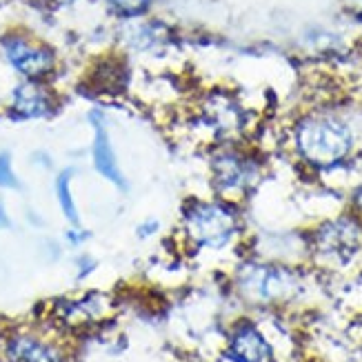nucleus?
I'll use <instances>...</instances> for the list:
<instances>
[{"instance_id":"12","label":"nucleus","mask_w":362,"mask_h":362,"mask_svg":"<svg viewBox=\"0 0 362 362\" xmlns=\"http://www.w3.org/2000/svg\"><path fill=\"white\" fill-rule=\"evenodd\" d=\"M112 313V300L105 293H85L76 300H65L58 311L62 325L71 329H81L105 320Z\"/></svg>"},{"instance_id":"3","label":"nucleus","mask_w":362,"mask_h":362,"mask_svg":"<svg viewBox=\"0 0 362 362\" xmlns=\"http://www.w3.org/2000/svg\"><path fill=\"white\" fill-rule=\"evenodd\" d=\"M0 54L21 81L52 83L60 69V58L54 45L31 34L29 29H7L0 36Z\"/></svg>"},{"instance_id":"15","label":"nucleus","mask_w":362,"mask_h":362,"mask_svg":"<svg viewBox=\"0 0 362 362\" xmlns=\"http://www.w3.org/2000/svg\"><path fill=\"white\" fill-rule=\"evenodd\" d=\"M71 180H74V169H62L56 176V200L60 211L65 214V218L71 225H78V207H76V198H74V189H71Z\"/></svg>"},{"instance_id":"1","label":"nucleus","mask_w":362,"mask_h":362,"mask_svg":"<svg viewBox=\"0 0 362 362\" xmlns=\"http://www.w3.org/2000/svg\"><path fill=\"white\" fill-rule=\"evenodd\" d=\"M298 156L316 169H334L349 158L356 147L351 124L332 112H313L298 120L293 129Z\"/></svg>"},{"instance_id":"6","label":"nucleus","mask_w":362,"mask_h":362,"mask_svg":"<svg viewBox=\"0 0 362 362\" xmlns=\"http://www.w3.org/2000/svg\"><path fill=\"white\" fill-rule=\"evenodd\" d=\"M60 107V98L52 83L38 81H18L11 91L7 109L16 120H49Z\"/></svg>"},{"instance_id":"17","label":"nucleus","mask_w":362,"mask_h":362,"mask_svg":"<svg viewBox=\"0 0 362 362\" xmlns=\"http://www.w3.org/2000/svg\"><path fill=\"white\" fill-rule=\"evenodd\" d=\"M158 229H160V223H158V220L149 218V220H145L143 225H138V235H140V238H149V235H153Z\"/></svg>"},{"instance_id":"2","label":"nucleus","mask_w":362,"mask_h":362,"mask_svg":"<svg viewBox=\"0 0 362 362\" xmlns=\"http://www.w3.org/2000/svg\"><path fill=\"white\" fill-rule=\"evenodd\" d=\"M238 229V214L227 200H189L182 207L180 231L196 249H225Z\"/></svg>"},{"instance_id":"14","label":"nucleus","mask_w":362,"mask_h":362,"mask_svg":"<svg viewBox=\"0 0 362 362\" xmlns=\"http://www.w3.org/2000/svg\"><path fill=\"white\" fill-rule=\"evenodd\" d=\"M153 3L156 0H103L105 9L122 23L147 18L153 9Z\"/></svg>"},{"instance_id":"16","label":"nucleus","mask_w":362,"mask_h":362,"mask_svg":"<svg viewBox=\"0 0 362 362\" xmlns=\"http://www.w3.org/2000/svg\"><path fill=\"white\" fill-rule=\"evenodd\" d=\"M18 178L13 174V165H11V156L7 151L0 153V187H16Z\"/></svg>"},{"instance_id":"11","label":"nucleus","mask_w":362,"mask_h":362,"mask_svg":"<svg viewBox=\"0 0 362 362\" xmlns=\"http://www.w3.org/2000/svg\"><path fill=\"white\" fill-rule=\"evenodd\" d=\"M227 354L233 362H274V347L249 320H243L231 329Z\"/></svg>"},{"instance_id":"5","label":"nucleus","mask_w":362,"mask_h":362,"mask_svg":"<svg viewBox=\"0 0 362 362\" xmlns=\"http://www.w3.org/2000/svg\"><path fill=\"white\" fill-rule=\"evenodd\" d=\"M209 178L214 192L231 202L233 198H240L256 187L260 178V165L249 153L223 147L211 156Z\"/></svg>"},{"instance_id":"18","label":"nucleus","mask_w":362,"mask_h":362,"mask_svg":"<svg viewBox=\"0 0 362 362\" xmlns=\"http://www.w3.org/2000/svg\"><path fill=\"white\" fill-rule=\"evenodd\" d=\"M42 3L49 5V7H71L78 3V0H42Z\"/></svg>"},{"instance_id":"10","label":"nucleus","mask_w":362,"mask_h":362,"mask_svg":"<svg viewBox=\"0 0 362 362\" xmlns=\"http://www.w3.org/2000/svg\"><path fill=\"white\" fill-rule=\"evenodd\" d=\"M9 362H67L65 349L54 338L38 332H16L5 342Z\"/></svg>"},{"instance_id":"7","label":"nucleus","mask_w":362,"mask_h":362,"mask_svg":"<svg viewBox=\"0 0 362 362\" xmlns=\"http://www.w3.org/2000/svg\"><path fill=\"white\" fill-rule=\"evenodd\" d=\"M362 243V229L351 218H338L332 223L322 225L316 231L313 238V251L316 256L334 262V264H344L349 262L360 249Z\"/></svg>"},{"instance_id":"8","label":"nucleus","mask_w":362,"mask_h":362,"mask_svg":"<svg viewBox=\"0 0 362 362\" xmlns=\"http://www.w3.org/2000/svg\"><path fill=\"white\" fill-rule=\"evenodd\" d=\"M200 122L207 129H211L220 138H231L233 134H238L245 124V112L233 96L225 91H214L207 98L202 100Z\"/></svg>"},{"instance_id":"9","label":"nucleus","mask_w":362,"mask_h":362,"mask_svg":"<svg viewBox=\"0 0 362 362\" xmlns=\"http://www.w3.org/2000/svg\"><path fill=\"white\" fill-rule=\"evenodd\" d=\"M89 122H91V129H93V140H91V163H93V169H96L107 182H112V185L124 189V187H127V180H124L122 167H120V160H118V153L114 149L112 136H109V127H107L105 114L100 112V109H96V112L89 114Z\"/></svg>"},{"instance_id":"19","label":"nucleus","mask_w":362,"mask_h":362,"mask_svg":"<svg viewBox=\"0 0 362 362\" xmlns=\"http://www.w3.org/2000/svg\"><path fill=\"white\" fill-rule=\"evenodd\" d=\"M0 362H9V360L7 358H0Z\"/></svg>"},{"instance_id":"13","label":"nucleus","mask_w":362,"mask_h":362,"mask_svg":"<svg viewBox=\"0 0 362 362\" xmlns=\"http://www.w3.org/2000/svg\"><path fill=\"white\" fill-rule=\"evenodd\" d=\"M124 40L136 54H163L171 45V29L160 21L138 18L127 23Z\"/></svg>"},{"instance_id":"4","label":"nucleus","mask_w":362,"mask_h":362,"mask_svg":"<svg viewBox=\"0 0 362 362\" xmlns=\"http://www.w3.org/2000/svg\"><path fill=\"white\" fill-rule=\"evenodd\" d=\"M235 285L245 300L256 305L287 303L300 291V278L293 269L269 262H249L235 276Z\"/></svg>"}]
</instances>
